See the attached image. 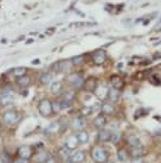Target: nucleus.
Returning <instances> with one entry per match:
<instances>
[{
  "label": "nucleus",
  "instance_id": "obj_1",
  "mask_svg": "<svg viewBox=\"0 0 161 163\" xmlns=\"http://www.w3.org/2000/svg\"><path fill=\"white\" fill-rule=\"evenodd\" d=\"M90 155H92L93 161L97 163H104L108 159V151L104 148H102V146H94L92 149V154Z\"/></svg>",
  "mask_w": 161,
  "mask_h": 163
},
{
  "label": "nucleus",
  "instance_id": "obj_2",
  "mask_svg": "<svg viewBox=\"0 0 161 163\" xmlns=\"http://www.w3.org/2000/svg\"><path fill=\"white\" fill-rule=\"evenodd\" d=\"M67 81L70 82V85H72L75 89H80L83 88L84 85V80H83V76L80 73H72L67 77Z\"/></svg>",
  "mask_w": 161,
  "mask_h": 163
},
{
  "label": "nucleus",
  "instance_id": "obj_3",
  "mask_svg": "<svg viewBox=\"0 0 161 163\" xmlns=\"http://www.w3.org/2000/svg\"><path fill=\"white\" fill-rule=\"evenodd\" d=\"M19 121V116L17 112L14 111H9V112H5L4 116H3V122L5 125H14Z\"/></svg>",
  "mask_w": 161,
  "mask_h": 163
},
{
  "label": "nucleus",
  "instance_id": "obj_4",
  "mask_svg": "<svg viewBox=\"0 0 161 163\" xmlns=\"http://www.w3.org/2000/svg\"><path fill=\"white\" fill-rule=\"evenodd\" d=\"M39 112H40V115L44 116V117L50 116L53 113V111H52V103L48 99L41 100L40 104H39Z\"/></svg>",
  "mask_w": 161,
  "mask_h": 163
},
{
  "label": "nucleus",
  "instance_id": "obj_5",
  "mask_svg": "<svg viewBox=\"0 0 161 163\" xmlns=\"http://www.w3.org/2000/svg\"><path fill=\"white\" fill-rule=\"evenodd\" d=\"M108 88H107L106 85H103V84H98L97 85V88L94 89V94H95V96L98 98L99 100H104V99H107L108 98Z\"/></svg>",
  "mask_w": 161,
  "mask_h": 163
},
{
  "label": "nucleus",
  "instance_id": "obj_6",
  "mask_svg": "<svg viewBox=\"0 0 161 163\" xmlns=\"http://www.w3.org/2000/svg\"><path fill=\"white\" fill-rule=\"evenodd\" d=\"M18 155L19 158H23V159H29L31 158L32 155V148L30 145H22L18 148Z\"/></svg>",
  "mask_w": 161,
  "mask_h": 163
},
{
  "label": "nucleus",
  "instance_id": "obj_7",
  "mask_svg": "<svg viewBox=\"0 0 161 163\" xmlns=\"http://www.w3.org/2000/svg\"><path fill=\"white\" fill-rule=\"evenodd\" d=\"M14 101V94L12 91H8V93H3L0 95V104L2 105H7L10 104V103Z\"/></svg>",
  "mask_w": 161,
  "mask_h": 163
},
{
  "label": "nucleus",
  "instance_id": "obj_8",
  "mask_svg": "<svg viewBox=\"0 0 161 163\" xmlns=\"http://www.w3.org/2000/svg\"><path fill=\"white\" fill-rule=\"evenodd\" d=\"M106 59H107V55L104 50H97L93 54V61L95 64H103L106 62Z\"/></svg>",
  "mask_w": 161,
  "mask_h": 163
},
{
  "label": "nucleus",
  "instance_id": "obj_9",
  "mask_svg": "<svg viewBox=\"0 0 161 163\" xmlns=\"http://www.w3.org/2000/svg\"><path fill=\"white\" fill-rule=\"evenodd\" d=\"M77 145H79V141H77L76 135H71V136L67 138V140H66V148H67L68 150L76 149Z\"/></svg>",
  "mask_w": 161,
  "mask_h": 163
},
{
  "label": "nucleus",
  "instance_id": "obj_10",
  "mask_svg": "<svg viewBox=\"0 0 161 163\" xmlns=\"http://www.w3.org/2000/svg\"><path fill=\"white\" fill-rule=\"evenodd\" d=\"M97 78H94V77H89L88 80H87V82H84V89L87 90V91H94V89L97 88Z\"/></svg>",
  "mask_w": 161,
  "mask_h": 163
},
{
  "label": "nucleus",
  "instance_id": "obj_11",
  "mask_svg": "<svg viewBox=\"0 0 161 163\" xmlns=\"http://www.w3.org/2000/svg\"><path fill=\"white\" fill-rule=\"evenodd\" d=\"M84 159H85V153L81 150H79L71 155V163H81Z\"/></svg>",
  "mask_w": 161,
  "mask_h": 163
},
{
  "label": "nucleus",
  "instance_id": "obj_12",
  "mask_svg": "<svg viewBox=\"0 0 161 163\" xmlns=\"http://www.w3.org/2000/svg\"><path fill=\"white\" fill-rule=\"evenodd\" d=\"M111 82H112V85H114V89H117V90L124 86V80H122L120 76H112Z\"/></svg>",
  "mask_w": 161,
  "mask_h": 163
},
{
  "label": "nucleus",
  "instance_id": "obj_13",
  "mask_svg": "<svg viewBox=\"0 0 161 163\" xmlns=\"http://www.w3.org/2000/svg\"><path fill=\"white\" fill-rule=\"evenodd\" d=\"M110 138H111V132L108 130H103L102 128L99 134H98V140L101 143H106V141H110Z\"/></svg>",
  "mask_w": 161,
  "mask_h": 163
},
{
  "label": "nucleus",
  "instance_id": "obj_14",
  "mask_svg": "<svg viewBox=\"0 0 161 163\" xmlns=\"http://www.w3.org/2000/svg\"><path fill=\"white\" fill-rule=\"evenodd\" d=\"M94 126L97 127V128H99V130H102V128H103L104 126H106V123H107V119L103 117V116H98V117H95L94 118Z\"/></svg>",
  "mask_w": 161,
  "mask_h": 163
},
{
  "label": "nucleus",
  "instance_id": "obj_15",
  "mask_svg": "<svg viewBox=\"0 0 161 163\" xmlns=\"http://www.w3.org/2000/svg\"><path fill=\"white\" fill-rule=\"evenodd\" d=\"M84 126H85V121H84V118H81V117L75 118L74 121L71 122V127L74 130H81Z\"/></svg>",
  "mask_w": 161,
  "mask_h": 163
},
{
  "label": "nucleus",
  "instance_id": "obj_16",
  "mask_svg": "<svg viewBox=\"0 0 161 163\" xmlns=\"http://www.w3.org/2000/svg\"><path fill=\"white\" fill-rule=\"evenodd\" d=\"M101 111H102V113H104V115H114L115 108L111 103H104V104L101 107Z\"/></svg>",
  "mask_w": 161,
  "mask_h": 163
},
{
  "label": "nucleus",
  "instance_id": "obj_17",
  "mask_svg": "<svg viewBox=\"0 0 161 163\" xmlns=\"http://www.w3.org/2000/svg\"><path fill=\"white\" fill-rule=\"evenodd\" d=\"M128 144L133 146V148H138V146H141V141L139 139L135 136V135H129L128 136Z\"/></svg>",
  "mask_w": 161,
  "mask_h": 163
},
{
  "label": "nucleus",
  "instance_id": "obj_18",
  "mask_svg": "<svg viewBox=\"0 0 161 163\" xmlns=\"http://www.w3.org/2000/svg\"><path fill=\"white\" fill-rule=\"evenodd\" d=\"M120 91L117 90V89H112L108 91V98H110V100L111 101H117L120 99Z\"/></svg>",
  "mask_w": 161,
  "mask_h": 163
},
{
  "label": "nucleus",
  "instance_id": "obj_19",
  "mask_svg": "<svg viewBox=\"0 0 161 163\" xmlns=\"http://www.w3.org/2000/svg\"><path fill=\"white\" fill-rule=\"evenodd\" d=\"M76 138H77L79 144H85V143H88V140H89V135H88V132H85V131H80L76 135Z\"/></svg>",
  "mask_w": 161,
  "mask_h": 163
},
{
  "label": "nucleus",
  "instance_id": "obj_20",
  "mask_svg": "<svg viewBox=\"0 0 161 163\" xmlns=\"http://www.w3.org/2000/svg\"><path fill=\"white\" fill-rule=\"evenodd\" d=\"M18 85L21 86V88H26V86H29L30 82H31V78L29 77V76H21V77H18Z\"/></svg>",
  "mask_w": 161,
  "mask_h": 163
},
{
  "label": "nucleus",
  "instance_id": "obj_21",
  "mask_svg": "<svg viewBox=\"0 0 161 163\" xmlns=\"http://www.w3.org/2000/svg\"><path fill=\"white\" fill-rule=\"evenodd\" d=\"M117 158H119V161H121V162L128 161V158H129L128 150L126 149H119V151H117Z\"/></svg>",
  "mask_w": 161,
  "mask_h": 163
},
{
  "label": "nucleus",
  "instance_id": "obj_22",
  "mask_svg": "<svg viewBox=\"0 0 161 163\" xmlns=\"http://www.w3.org/2000/svg\"><path fill=\"white\" fill-rule=\"evenodd\" d=\"M26 71H27L26 67H15V68L12 69V75L17 76V77H21V76H25Z\"/></svg>",
  "mask_w": 161,
  "mask_h": 163
},
{
  "label": "nucleus",
  "instance_id": "obj_23",
  "mask_svg": "<svg viewBox=\"0 0 161 163\" xmlns=\"http://www.w3.org/2000/svg\"><path fill=\"white\" fill-rule=\"evenodd\" d=\"M144 155V150L142 149V146H138V148L133 149V157L134 158H142Z\"/></svg>",
  "mask_w": 161,
  "mask_h": 163
},
{
  "label": "nucleus",
  "instance_id": "obj_24",
  "mask_svg": "<svg viewBox=\"0 0 161 163\" xmlns=\"http://www.w3.org/2000/svg\"><path fill=\"white\" fill-rule=\"evenodd\" d=\"M52 69L54 71V72H62V71L64 69V62H57V63H54L52 66Z\"/></svg>",
  "mask_w": 161,
  "mask_h": 163
},
{
  "label": "nucleus",
  "instance_id": "obj_25",
  "mask_svg": "<svg viewBox=\"0 0 161 163\" xmlns=\"http://www.w3.org/2000/svg\"><path fill=\"white\" fill-rule=\"evenodd\" d=\"M62 89V84L61 82H52V86H50V91L54 94H58Z\"/></svg>",
  "mask_w": 161,
  "mask_h": 163
},
{
  "label": "nucleus",
  "instance_id": "obj_26",
  "mask_svg": "<svg viewBox=\"0 0 161 163\" xmlns=\"http://www.w3.org/2000/svg\"><path fill=\"white\" fill-rule=\"evenodd\" d=\"M40 81L43 84H50L52 82V73H44V75H41V77H40Z\"/></svg>",
  "mask_w": 161,
  "mask_h": 163
},
{
  "label": "nucleus",
  "instance_id": "obj_27",
  "mask_svg": "<svg viewBox=\"0 0 161 163\" xmlns=\"http://www.w3.org/2000/svg\"><path fill=\"white\" fill-rule=\"evenodd\" d=\"M52 111L53 113H58L62 111V107H61V101H53L52 103Z\"/></svg>",
  "mask_w": 161,
  "mask_h": 163
},
{
  "label": "nucleus",
  "instance_id": "obj_28",
  "mask_svg": "<svg viewBox=\"0 0 161 163\" xmlns=\"http://www.w3.org/2000/svg\"><path fill=\"white\" fill-rule=\"evenodd\" d=\"M48 158H49V157H48L46 151H41V153H39V155H37L36 158H35V161H36V162H44V161L48 159Z\"/></svg>",
  "mask_w": 161,
  "mask_h": 163
},
{
  "label": "nucleus",
  "instance_id": "obj_29",
  "mask_svg": "<svg viewBox=\"0 0 161 163\" xmlns=\"http://www.w3.org/2000/svg\"><path fill=\"white\" fill-rule=\"evenodd\" d=\"M71 62H72V64H74V66H79V64L84 63V57H83V55H77V57H74Z\"/></svg>",
  "mask_w": 161,
  "mask_h": 163
},
{
  "label": "nucleus",
  "instance_id": "obj_30",
  "mask_svg": "<svg viewBox=\"0 0 161 163\" xmlns=\"http://www.w3.org/2000/svg\"><path fill=\"white\" fill-rule=\"evenodd\" d=\"M2 162L3 163H12V158H10V154H8L7 151H4L2 154Z\"/></svg>",
  "mask_w": 161,
  "mask_h": 163
},
{
  "label": "nucleus",
  "instance_id": "obj_31",
  "mask_svg": "<svg viewBox=\"0 0 161 163\" xmlns=\"http://www.w3.org/2000/svg\"><path fill=\"white\" fill-rule=\"evenodd\" d=\"M119 140H120V134H119V132H114V134H111L110 141H112V143H117Z\"/></svg>",
  "mask_w": 161,
  "mask_h": 163
},
{
  "label": "nucleus",
  "instance_id": "obj_32",
  "mask_svg": "<svg viewBox=\"0 0 161 163\" xmlns=\"http://www.w3.org/2000/svg\"><path fill=\"white\" fill-rule=\"evenodd\" d=\"M67 148L66 149H64V150H61L60 151V154H61V157H63V159H66V158H68V154H67Z\"/></svg>",
  "mask_w": 161,
  "mask_h": 163
},
{
  "label": "nucleus",
  "instance_id": "obj_33",
  "mask_svg": "<svg viewBox=\"0 0 161 163\" xmlns=\"http://www.w3.org/2000/svg\"><path fill=\"white\" fill-rule=\"evenodd\" d=\"M57 125H58V123H53V125H50V126L48 127V131H56V130H57Z\"/></svg>",
  "mask_w": 161,
  "mask_h": 163
},
{
  "label": "nucleus",
  "instance_id": "obj_34",
  "mask_svg": "<svg viewBox=\"0 0 161 163\" xmlns=\"http://www.w3.org/2000/svg\"><path fill=\"white\" fill-rule=\"evenodd\" d=\"M14 163H29V162H27V159H23V158H19V159H17V161H15Z\"/></svg>",
  "mask_w": 161,
  "mask_h": 163
},
{
  "label": "nucleus",
  "instance_id": "obj_35",
  "mask_svg": "<svg viewBox=\"0 0 161 163\" xmlns=\"http://www.w3.org/2000/svg\"><path fill=\"white\" fill-rule=\"evenodd\" d=\"M133 163H144V161H143L142 158H134Z\"/></svg>",
  "mask_w": 161,
  "mask_h": 163
},
{
  "label": "nucleus",
  "instance_id": "obj_36",
  "mask_svg": "<svg viewBox=\"0 0 161 163\" xmlns=\"http://www.w3.org/2000/svg\"><path fill=\"white\" fill-rule=\"evenodd\" d=\"M46 163H56V161H54V158H48Z\"/></svg>",
  "mask_w": 161,
  "mask_h": 163
},
{
  "label": "nucleus",
  "instance_id": "obj_37",
  "mask_svg": "<svg viewBox=\"0 0 161 163\" xmlns=\"http://www.w3.org/2000/svg\"><path fill=\"white\" fill-rule=\"evenodd\" d=\"M32 63H34V64H39L40 61H39V59H35V61H32Z\"/></svg>",
  "mask_w": 161,
  "mask_h": 163
},
{
  "label": "nucleus",
  "instance_id": "obj_38",
  "mask_svg": "<svg viewBox=\"0 0 161 163\" xmlns=\"http://www.w3.org/2000/svg\"><path fill=\"white\" fill-rule=\"evenodd\" d=\"M104 163H107V162H104Z\"/></svg>",
  "mask_w": 161,
  "mask_h": 163
}]
</instances>
